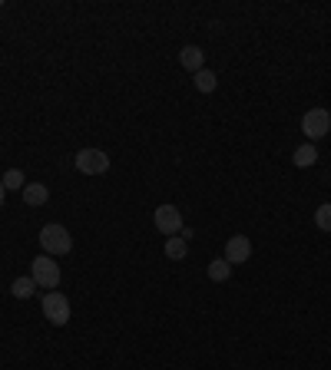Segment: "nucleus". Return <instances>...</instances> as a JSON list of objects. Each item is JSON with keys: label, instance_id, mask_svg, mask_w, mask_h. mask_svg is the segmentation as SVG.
<instances>
[{"label": "nucleus", "instance_id": "nucleus-1", "mask_svg": "<svg viewBox=\"0 0 331 370\" xmlns=\"http://www.w3.org/2000/svg\"><path fill=\"white\" fill-rule=\"evenodd\" d=\"M40 248H44V255H50V258H60V255H66L73 248V238L57 222L44 225V228H40Z\"/></svg>", "mask_w": 331, "mask_h": 370}, {"label": "nucleus", "instance_id": "nucleus-2", "mask_svg": "<svg viewBox=\"0 0 331 370\" xmlns=\"http://www.w3.org/2000/svg\"><path fill=\"white\" fill-rule=\"evenodd\" d=\"M30 278L37 281V288L53 291V288H60V265H57L50 255H37V258H33V268H30Z\"/></svg>", "mask_w": 331, "mask_h": 370}, {"label": "nucleus", "instance_id": "nucleus-3", "mask_svg": "<svg viewBox=\"0 0 331 370\" xmlns=\"http://www.w3.org/2000/svg\"><path fill=\"white\" fill-rule=\"evenodd\" d=\"M301 133L308 136V142H318V139H325L331 133V113L328 109H308L305 116H301Z\"/></svg>", "mask_w": 331, "mask_h": 370}, {"label": "nucleus", "instance_id": "nucleus-4", "mask_svg": "<svg viewBox=\"0 0 331 370\" xmlns=\"http://www.w3.org/2000/svg\"><path fill=\"white\" fill-rule=\"evenodd\" d=\"M73 163L83 176H103V172H109V156H106L103 149H80Z\"/></svg>", "mask_w": 331, "mask_h": 370}, {"label": "nucleus", "instance_id": "nucleus-5", "mask_svg": "<svg viewBox=\"0 0 331 370\" xmlns=\"http://www.w3.org/2000/svg\"><path fill=\"white\" fill-rule=\"evenodd\" d=\"M152 225H156V232L166 238L179 235L182 232V212L176 205H159L152 212Z\"/></svg>", "mask_w": 331, "mask_h": 370}, {"label": "nucleus", "instance_id": "nucleus-6", "mask_svg": "<svg viewBox=\"0 0 331 370\" xmlns=\"http://www.w3.org/2000/svg\"><path fill=\"white\" fill-rule=\"evenodd\" d=\"M44 317L50 324H70V301L60 295V291H46L44 295Z\"/></svg>", "mask_w": 331, "mask_h": 370}, {"label": "nucleus", "instance_id": "nucleus-7", "mask_svg": "<svg viewBox=\"0 0 331 370\" xmlns=\"http://www.w3.org/2000/svg\"><path fill=\"white\" fill-rule=\"evenodd\" d=\"M222 258H226L229 265H245V261L252 258V241L245 235H232L226 241V255H222Z\"/></svg>", "mask_w": 331, "mask_h": 370}, {"label": "nucleus", "instance_id": "nucleus-8", "mask_svg": "<svg viewBox=\"0 0 331 370\" xmlns=\"http://www.w3.org/2000/svg\"><path fill=\"white\" fill-rule=\"evenodd\" d=\"M179 63L193 76H196L199 70H206V57H202V50H199V46H182V50H179Z\"/></svg>", "mask_w": 331, "mask_h": 370}, {"label": "nucleus", "instance_id": "nucleus-9", "mask_svg": "<svg viewBox=\"0 0 331 370\" xmlns=\"http://www.w3.org/2000/svg\"><path fill=\"white\" fill-rule=\"evenodd\" d=\"M46 198H50V189H46L44 182H27V185H24V202L30 208L46 205Z\"/></svg>", "mask_w": 331, "mask_h": 370}, {"label": "nucleus", "instance_id": "nucleus-10", "mask_svg": "<svg viewBox=\"0 0 331 370\" xmlns=\"http://www.w3.org/2000/svg\"><path fill=\"white\" fill-rule=\"evenodd\" d=\"M206 275H209V281L222 284V281H229V278H232V265H229L226 258H212L209 268H206Z\"/></svg>", "mask_w": 331, "mask_h": 370}, {"label": "nucleus", "instance_id": "nucleus-11", "mask_svg": "<svg viewBox=\"0 0 331 370\" xmlns=\"http://www.w3.org/2000/svg\"><path fill=\"white\" fill-rule=\"evenodd\" d=\"M292 163L298 165V169H312V165L318 163V149L315 142H305V146L295 149V156H292Z\"/></svg>", "mask_w": 331, "mask_h": 370}, {"label": "nucleus", "instance_id": "nucleus-12", "mask_svg": "<svg viewBox=\"0 0 331 370\" xmlns=\"http://www.w3.org/2000/svg\"><path fill=\"white\" fill-rule=\"evenodd\" d=\"M186 252H189V241L179 235L166 238V258H172V261H182L186 258Z\"/></svg>", "mask_w": 331, "mask_h": 370}, {"label": "nucleus", "instance_id": "nucleus-13", "mask_svg": "<svg viewBox=\"0 0 331 370\" xmlns=\"http://www.w3.org/2000/svg\"><path fill=\"white\" fill-rule=\"evenodd\" d=\"M33 288H37V281H33L30 275H24V278H14V284H10V295L20 297V301H27V297H33Z\"/></svg>", "mask_w": 331, "mask_h": 370}, {"label": "nucleus", "instance_id": "nucleus-14", "mask_svg": "<svg viewBox=\"0 0 331 370\" xmlns=\"http://www.w3.org/2000/svg\"><path fill=\"white\" fill-rule=\"evenodd\" d=\"M193 83H196L199 93H215V86H219V76L212 73V70H199V73L193 76Z\"/></svg>", "mask_w": 331, "mask_h": 370}, {"label": "nucleus", "instance_id": "nucleus-15", "mask_svg": "<svg viewBox=\"0 0 331 370\" xmlns=\"http://www.w3.org/2000/svg\"><path fill=\"white\" fill-rule=\"evenodd\" d=\"M0 182H3V189H7V192H10V189H20V192H24V185H27V176H24L20 169H7Z\"/></svg>", "mask_w": 331, "mask_h": 370}, {"label": "nucleus", "instance_id": "nucleus-16", "mask_svg": "<svg viewBox=\"0 0 331 370\" xmlns=\"http://www.w3.org/2000/svg\"><path fill=\"white\" fill-rule=\"evenodd\" d=\"M315 225L321 228V232H331V205L328 202L315 208Z\"/></svg>", "mask_w": 331, "mask_h": 370}, {"label": "nucleus", "instance_id": "nucleus-17", "mask_svg": "<svg viewBox=\"0 0 331 370\" xmlns=\"http://www.w3.org/2000/svg\"><path fill=\"white\" fill-rule=\"evenodd\" d=\"M3 198H7V189H3V182H0V205H3Z\"/></svg>", "mask_w": 331, "mask_h": 370}]
</instances>
